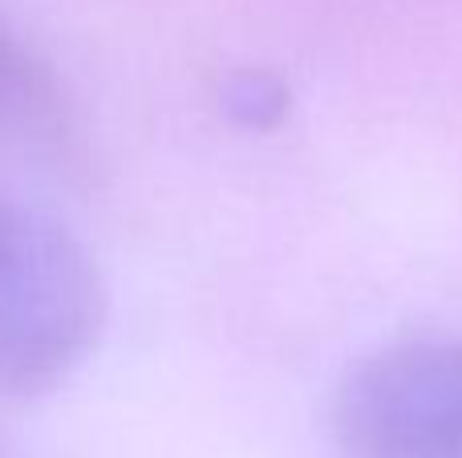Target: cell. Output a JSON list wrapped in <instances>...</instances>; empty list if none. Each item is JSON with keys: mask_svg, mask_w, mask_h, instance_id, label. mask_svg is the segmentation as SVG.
Listing matches in <instances>:
<instances>
[{"mask_svg": "<svg viewBox=\"0 0 462 458\" xmlns=\"http://www.w3.org/2000/svg\"><path fill=\"white\" fill-rule=\"evenodd\" d=\"M102 325L106 284L86 243L45 211L0 199V402L61 386Z\"/></svg>", "mask_w": 462, "mask_h": 458, "instance_id": "6da1fadb", "label": "cell"}, {"mask_svg": "<svg viewBox=\"0 0 462 458\" xmlns=\"http://www.w3.org/2000/svg\"><path fill=\"white\" fill-rule=\"evenodd\" d=\"M341 458H462V341H398L345 373L333 402Z\"/></svg>", "mask_w": 462, "mask_h": 458, "instance_id": "7a4b0ae2", "label": "cell"}, {"mask_svg": "<svg viewBox=\"0 0 462 458\" xmlns=\"http://www.w3.org/2000/svg\"><path fill=\"white\" fill-rule=\"evenodd\" d=\"M73 138V105L57 69L0 21V146L61 154Z\"/></svg>", "mask_w": 462, "mask_h": 458, "instance_id": "3957f363", "label": "cell"}, {"mask_svg": "<svg viewBox=\"0 0 462 458\" xmlns=\"http://www.w3.org/2000/svg\"><path fill=\"white\" fill-rule=\"evenodd\" d=\"M219 110L227 114L231 126L244 130H276L292 110L284 78L268 69H236L219 86Z\"/></svg>", "mask_w": 462, "mask_h": 458, "instance_id": "277c9868", "label": "cell"}]
</instances>
